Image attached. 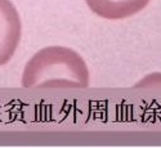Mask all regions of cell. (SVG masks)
<instances>
[{
    "mask_svg": "<svg viewBox=\"0 0 161 148\" xmlns=\"http://www.w3.org/2000/svg\"><path fill=\"white\" fill-rule=\"evenodd\" d=\"M21 84L27 89H84L90 84V72L86 62L76 50L53 45L37 50L27 61Z\"/></svg>",
    "mask_w": 161,
    "mask_h": 148,
    "instance_id": "1",
    "label": "cell"
},
{
    "mask_svg": "<svg viewBox=\"0 0 161 148\" xmlns=\"http://www.w3.org/2000/svg\"><path fill=\"white\" fill-rule=\"evenodd\" d=\"M22 37L19 13L10 0H0V67L16 54Z\"/></svg>",
    "mask_w": 161,
    "mask_h": 148,
    "instance_id": "2",
    "label": "cell"
},
{
    "mask_svg": "<svg viewBox=\"0 0 161 148\" xmlns=\"http://www.w3.org/2000/svg\"><path fill=\"white\" fill-rule=\"evenodd\" d=\"M150 2L151 0H85L94 14L108 21L129 18L143 10Z\"/></svg>",
    "mask_w": 161,
    "mask_h": 148,
    "instance_id": "3",
    "label": "cell"
},
{
    "mask_svg": "<svg viewBox=\"0 0 161 148\" xmlns=\"http://www.w3.org/2000/svg\"><path fill=\"white\" fill-rule=\"evenodd\" d=\"M157 84H161V74H151L142 79L137 86H156Z\"/></svg>",
    "mask_w": 161,
    "mask_h": 148,
    "instance_id": "4",
    "label": "cell"
}]
</instances>
